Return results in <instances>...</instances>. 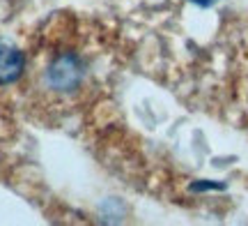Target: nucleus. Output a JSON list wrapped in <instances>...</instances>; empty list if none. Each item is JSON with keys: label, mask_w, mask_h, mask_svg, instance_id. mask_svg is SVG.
<instances>
[{"label": "nucleus", "mask_w": 248, "mask_h": 226, "mask_svg": "<svg viewBox=\"0 0 248 226\" xmlns=\"http://www.w3.org/2000/svg\"><path fill=\"white\" fill-rule=\"evenodd\" d=\"M193 2H198V5H212L214 0H193Z\"/></svg>", "instance_id": "obj_3"}, {"label": "nucleus", "mask_w": 248, "mask_h": 226, "mask_svg": "<svg viewBox=\"0 0 248 226\" xmlns=\"http://www.w3.org/2000/svg\"><path fill=\"white\" fill-rule=\"evenodd\" d=\"M23 67H26L23 53L18 49H14V46L0 42V86L16 81L18 76L23 74Z\"/></svg>", "instance_id": "obj_2"}, {"label": "nucleus", "mask_w": 248, "mask_h": 226, "mask_svg": "<svg viewBox=\"0 0 248 226\" xmlns=\"http://www.w3.org/2000/svg\"><path fill=\"white\" fill-rule=\"evenodd\" d=\"M83 79V65L76 55H58L53 63L48 65L46 70V81L53 90H60V92H67L71 88H76Z\"/></svg>", "instance_id": "obj_1"}]
</instances>
